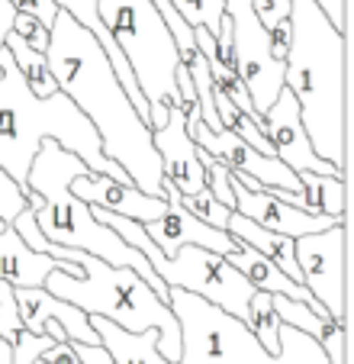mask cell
Here are the masks:
<instances>
[{"label":"cell","instance_id":"cell-1","mask_svg":"<svg viewBox=\"0 0 354 364\" xmlns=\"http://www.w3.org/2000/svg\"><path fill=\"white\" fill-rule=\"evenodd\" d=\"M45 58L58 90L71 97V103L97 129L103 155L123 168L139 191L161 197L164 168L151 145V126L132 107L107 52L65 10L55 14Z\"/></svg>","mask_w":354,"mask_h":364},{"label":"cell","instance_id":"cell-2","mask_svg":"<svg viewBox=\"0 0 354 364\" xmlns=\"http://www.w3.org/2000/svg\"><path fill=\"white\" fill-rule=\"evenodd\" d=\"M284 87L300 103L316 155L348 178V36L313 0H290V48Z\"/></svg>","mask_w":354,"mask_h":364},{"label":"cell","instance_id":"cell-3","mask_svg":"<svg viewBox=\"0 0 354 364\" xmlns=\"http://www.w3.org/2000/svg\"><path fill=\"white\" fill-rule=\"evenodd\" d=\"M14 229L20 232V239L26 242L33 252H45V255H52V258H58V262L81 264V277H75L71 271L55 268L45 274L42 287L52 290V294L62 296V300L75 303L87 316H103L129 332L158 329V351H161L171 364H177V358H181V326H177L168 303L149 287V281H142L132 268H116V264L100 262L97 255L48 242L45 235L39 232L33 206H26V210L16 216Z\"/></svg>","mask_w":354,"mask_h":364},{"label":"cell","instance_id":"cell-4","mask_svg":"<svg viewBox=\"0 0 354 364\" xmlns=\"http://www.w3.org/2000/svg\"><path fill=\"white\" fill-rule=\"evenodd\" d=\"M45 139H55L62 149L75 151L94 174L132 184L129 174L103 155L100 136L90 126V119L71 103V97L62 90L36 97L16 68L14 55L7 48H0V168L26 193L29 165Z\"/></svg>","mask_w":354,"mask_h":364},{"label":"cell","instance_id":"cell-5","mask_svg":"<svg viewBox=\"0 0 354 364\" xmlns=\"http://www.w3.org/2000/svg\"><path fill=\"white\" fill-rule=\"evenodd\" d=\"M87 171L90 168L77 159L75 151L62 149L55 139H45V142L39 145L33 165H29V174H26L29 191H36L42 197V203L36 206L39 232L45 235L48 242H55V245L97 255L100 262L116 264V268H132L168 303L171 287L151 271V264L145 262V255L136 252L132 245H126L123 235H116L107 223L97 220L90 203H84L81 197L71 193V181Z\"/></svg>","mask_w":354,"mask_h":364},{"label":"cell","instance_id":"cell-6","mask_svg":"<svg viewBox=\"0 0 354 364\" xmlns=\"http://www.w3.org/2000/svg\"><path fill=\"white\" fill-rule=\"evenodd\" d=\"M168 306L181 326L177 364H328L322 345L293 326H280V351L271 355L239 316L203 296L171 287Z\"/></svg>","mask_w":354,"mask_h":364},{"label":"cell","instance_id":"cell-7","mask_svg":"<svg viewBox=\"0 0 354 364\" xmlns=\"http://www.w3.org/2000/svg\"><path fill=\"white\" fill-rule=\"evenodd\" d=\"M97 10L149 103V126L158 129L171 107H184L174 81L181 68L174 36L151 0H97Z\"/></svg>","mask_w":354,"mask_h":364},{"label":"cell","instance_id":"cell-8","mask_svg":"<svg viewBox=\"0 0 354 364\" xmlns=\"http://www.w3.org/2000/svg\"><path fill=\"white\" fill-rule=\"evenodd\" d=\"M225 16L232 26V68L245 84L252 107L264 117L284 87V58L271 52L267 29L261 26L248 0H225Z\"/></svg>","mask_w":354,"mask_h":364},{"label":"cell","instance_id":"cell-9","mask_svg":"<svg viewBox=\"0 0 354 364\" xmlns=\"http://www.w3.org/2000/svg\"><path fill=\"white\" fill-rule=\"evenodd\" d=\"M345 252H348V223L322 229V232L300 235L293 242V255L300 264L303 287L326 306V313L338 326L345 319Z\"/></svg>","mask_w":354,"mask_h":364},{"label":"cell","instance_id":"cell-10","mask_svg":"<svg viewBox=\"0 0 354 364\" xmlns=\"http://www.w3.org/2000/svg\"><path fill=\"white\" fill-rule=\"evenodd\" d=\"M261 129H264L274 155H277L286 168H293L296 174L316 171V174H335V178H345L332 161H326V159L316 155L313 142H309L306 129H303L300 103H296V97H293L286 87H280L277 100L264 110V117H261Z\"/></svg>","mask_w":354,"mask_h":364},{"label":"cell","instance_id":"cell-11","mask_svg":"<svg viewBox=\"0 0 354 364\" xmlns=\"http://www.w3.org/2000/svg\"><path fill=\"white\" fill-rule=\"evenodd\" d=\"M161 197L168 200L164 216H158V220H151V223H142V229L164 255H174L181 245H200V248H210V252H219V255H232L239 248L235 235H229L225 229L200 223L197 216L181 203V191H177L168 178L161 181Z\"/></svg>","mask_w":354,"mask_h":364},{"label":"cell","instance_id":"cell-12","mask_svg":"<svg viewBox=\"0 0 354 364\" xmlns=\"http://www.w3.org/2000/svg\"><path fill=\"white\" fill-rule=\"evenodd\" d=\"M151 145L161 159L164 178L184 193H197L206 187V168H203V149L193 142L187 132V113L184 107H171L164 126L151 129Z\"/></svg>","mask_w":354,"mask_h":364},{"label":"cell","instance_id":"cell-13","mask_svg":"<svg viewBox=\"0 0 354 364\" xmlns=\"http://www.w3.org/2000/svg\"><path fill=\"white\" fill-rule=\"evenodd\" d=\"M232 197H235V203H232L235 213L248 216L252 223L271 229V232L290 235V239H300V235H309V232H322V229L338 223L326 213L300 210V206L286 203V200H280L277 193H271V191H252V187H245L235 174H232Z\"/></svg>","mask_w":354,"mask_h":364},{"label":"cell","instance_id":"cell-14","mask_svg":"<svg viewBox=\"0 0 354 364\" xmlns=\"http://www.w3.org/2000/svg\"><path fill=\"white\" fill-rule=\"evenodd\" d=\"M71 193L81 197L84 203L113 210V213L136 223H151L158 216H164V210H168L164 197H151V193L139 191L136 184H123V181H113L107 174H94V171L77 174L71 181Z\"/></svg>","mask_w":354,"mask_h":364},{"label":"cell","instance_id":"cell-15","mask_svg":"<svg viewBox=\"0 0 354 364\" xmlns=\"http://www.w3.org/2000/svg\"><path fill=\"white\" fill-rule=\"evenodd\" d=\"M14 296H16V306H20V319L29 332L36 336H45V323L55 319V323H62V329L68 332V342H84V345H100L97 338L94 326H90L87 313L77 309L75 303L62 300V296H55L52 290L39 287H14Z\"/></svg>","mask_w":354,"mask_h":364},{"label":"cell","instance_id":"cell-16","mask_svg":"<svg viewBox=\"0 0 354 364\" xmlns=\"http://www.w3.org/2000/svg\"><path fill=\"white\" fill-rule=\"evenodd\" d=\"M55 268L81 277V264L58 262V258H52L45 252H33L14 226L0 229V281L4 284H10V287H39L48 271Z\"/></svg>","mask_w":354,"mask_h":364},{"label":"cell","instance_id":"cell-17","mask_svg":"<svg viewBox=\"0 0 354 364\" xmlns=\"http://www.w3.org/2000/svg\"><path fill=\"white\" fill-rule=\"evenodd\" d=\"M55 4H58V10H65V14H68L71 20L77 23V26H84V29H87V33L97 39V46L107 52V58H109V65H113V71H116V77H119V84H123V90L129 94L132 107H136V110L145 117V123H149V103H145V97H142V90H139L136 77H132L129 62L123 58L119 46H116L113 36H109V29L103 26L100 10H97V0H55Z\"/></svg>","mask_w":354,"mask_h":364},{"label":"cell","instance_id":"cell-18","mask_svg":"<svg viewBox=\"0 0 354 364\" xmlns=\"http://www.w3.org/2000/svg\"><path fill=\"white\" fill-rule=\"evenodd\" d=\"M87 319H90V326H94L100 345L109 351L113 364H171L168 358L158 351V329L129 332L103 316H87Z\"/></svg>","mask_w":354,"mask_h":364},{"label":"cell","instance_id":"cell-19","mask_svg":"<svg viewBox=\"0 0 354 364\" xmlns=\"http://www.w3.org/2000/svg\"><path fill=\"white\" fill-rule=\"evenodd\" d=\"M225 232L235 235L239 242H245V245H252L254 252H261L264 258H271L274 264H277L280 271H284L290 281L303 284V274H300V264H296V255H293V242L290 235H280V232H271V229L258 226V223H252L248 216L235 213L232 210L229 223H225Z\"/></svg>","mask_w":354,"mask_h":364},{"label":"cell","instance_id":"cell-20","mask_svg":"<svg viewBox=\"0 0 354 364\" xmlns=\"http://www.w3.org/2000/svg\"><path fill=\"white\" fill-rule=\"evenodd\" d=\"M300 193L306 200V206L313 213H326L338 223H348V191L345 178L335 174H316V171H303L300 174Z\"/></svg>","mask_w":354,"mask_h":364},{"label":"cell","instance_id":"cell-21","mask_svg":"<svg viewBox=\"0 0 354 364\" xmlns=\"http://www.w3.org/2000/svg\"><path fill=\"white\" fill-rule=\"evenodd\" d=\"M4 48L14 55L16 68H20V75L26 77L29 90H33L36 97H48V94H55V90H58V81H55L52 68H48L45 52H36V48L26 46V42H23L16 33H7Z\"/></svg>","mask_w":354,"mask_h":364},{"label":"cell","instance_id":"cell-22","mask_svg":"<svg viewBox=\"0 0 354 364\" xmlns=\"http://www.w3.org/2000/svg\"><path fill=\"white\" fill-rule=\"evenodd\" d=\"M245 326L254 332V338H258L271 355H277L280 351V319H277V309H274V296L267 294V290H254L252 294Z\"/></svg>","mask_w":354,"mask_h":364},{"label":"cell","instance_id":"cell-23","mask_svg":"<svg viewBox=\"0 0 354 364\" xmlns=\"http://www.w3.org/2000/svg\"><path fill=\"white\" fill-rule=\"evenodd\" d=\"M174 10L184 16L191 26H203L206 33L216 36L225 20V0H171Z\"/></svg>","mask_w":354,"mask_h":364},{"label":"cell","instance_id":"cell-24","mask_svg":"<svg viewBox=\"0 0 354 364\" xmlns=\"http://www.w3.org/2000/svg\"><path fill=\"white\" fill-rule=\"evenodd\" d=\"M181 203H184L200 223H206V226H216V229H225V223H229V216H232V210L213 197L210 187H200L197 193H187V197L181 193Z\"/></svg>","mask_w":354,"mask_h":364},{"label":"cell","instance_id":"cell-25","mask_svg":"<svg viewBox=\"0 0 354 364\" xmlns=\"http://www.w3.org/2000/svg\"><path fill=\"white\" fill-rule=\"evenodd\" d=\"M26 206H29L26 191L0 168V220L7 223V226H14V220L26 210Z\"/></svg>","mask_w":354,"mask_h":364},{"label":"cell","instance_id":"cell-26","mask_svg":"<svg viewBox=\"0 0 354 364\" xmlns=\"http://www.w3.org/2000/svg\"><path fill=\"white\" fill-rule=\"evenodd\" d=\"M55 345V338L52 336H36V332H29V329H23L20 336L14 338V364H33L36 358H42L48 348Z\"/></svg>","mask_w":354,"mask_h":364},{"label":"cell","instance_id":"cell-27","mask_svg":"<svg viewBox=\"0 0 354 364\" xmlns=\"http://www.w3.org/2000/svg\"><path fill=\"white\" fill-rule=\"evenodd\" d=\"M10 33H16L23 42H26V46H33L36 52H45L52 29H45L39 20H36V16L20 14V10H16V14H14V29H10Z\"/></svg>","mask_w":354,"mask_h":364},{"label":"cell","instance_id":"cell-28","mask_svg":"<svg viewBox=\"0 0 354 364\" xmlns=\"http://www.w3.org/2000/svg\"><path fill=\"white\" fill-rule=\"evenodd\" d=\"M254 10V16L261 20L264 29H274L280 20L290 16V0H248Z\"/></svg>","mask_w":354,"mask_h":364},{"label":"cell","instance_id":"cell-29","mask_svg":"<svg viewBox=\"0 0 354 364\" xmlns=\"http://www.w3.org/2000/svg\"><path fill=\"white\" fill-rule=\"evenodd\" d=\"M10 4H14V10H20V14L36 16L45 29H52L55 14H58V4H55V0H10Z\"/></svg>","mask_w":354,"mask_h":364},{"label":"cell","instance_id":"cell-30","mask_svg":"<svg viewBox=\"0 0 354 364\" xmlns=\"http://www.w3.org/2000/svg\"><path fill=\"white\" fill-rule=\"evenodd\" d=\"M313 4L328 16V23H332L335 29L345 33L348 29V0H313Z\"/></svg>","mask_w":354,"mask_h":364},{"label":"cell","instance_id":"cell-31","mask_svg":"<svg viewBox=\"0 0 354 364\" xmlns=\"http://www.w3.org/2000/svg\"><path fill=\"white\" fill-rule=\"evenodd\" d=\"M267 42H271V52L277 58L286 55V48H290V16H286V20H280L274 29H267Z\"/></svg>","mask_w":354,"mask_h":364},{"label":"cell","instance_id":"cell-32","mask_svg":"<svg viewBox=\"0 0 354 364\" xmlns=\"http://www.w3.org/2000/svg\"><path fill=\"white\" fill-rule=\"evenodd\" d=\"M71 348L77 351V358H81V364H113V358H109V351L103 348V345H84V342H71Z\"/></svg>","mask_w":354,"mask_h":364},{"label":"cell","instance_id":"cell-33","mask_svg":"<svg viewBox=\"0 0 354 364\" xmlns=\"http://www.w3.org/2000/svg\"><path fill=\"white\" fill-rule=\"evenodd\" d=\"M42 358L52 364H81V358H77V351L71 348V342H55Z\"/></svg>","mask_w":354,"mask_h":364},{"label":"cell","instance_id":"cell-34","mask_svg":"<svg viewBox=\"0 0 354 364\" xmlns=\"http://www.w3.org/2000/svg\"><path fill=\"white\" fill-rule=\"evenodd\" d=\"M14 4L10 0H0V48H4V39H7V33L14 29Z\"/></svg>","mask_w":354,"mask_h":364},{"label":"cell","instance_id":"cell-35","mask_svg":"<svg viewBox=\"0 0 354 364\" xmlns=\"http://www.w3.org/2000/svg\"><path fill=\"white\" fill-rule=\"evenodd\" d=\"M33 364H52V361H45V358H36V361Z\"/></svg>","mask_w":354,"mask_h":364},{"label":"cell","instance_id":"cell-36","mask_svg":"<svg viewBox=\"0 0 354 364\" xmlns=\"http://www.w3.org/2000/svg\"><path fill=\"white\" fill-rule=\"evenodd\" d=\"M4 226H7V223H4V220H0V229H4Z\"/></svg>","mask_w":354,"mask_h":364}]
</instances>
